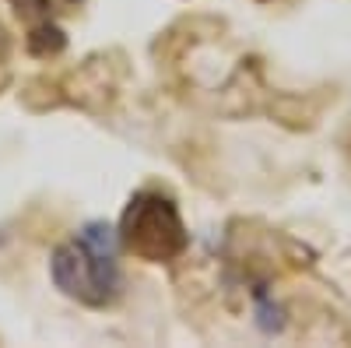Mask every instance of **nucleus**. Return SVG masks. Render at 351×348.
Wrapping results in <instances>:
<instances>
[{"label": "nucleus", "mask_w": 351, "mask_h": 348, "mask_svg": "<svg viewBox=\"0 0 351 348\" xmlns=\"http://www.w3.org/2000/svg\"><path fill=\"white\" fill-rule=\"evenodd\" d=\"M116 232L102 222H88L77 240H67L53 250L49 271L64 296L84 306H109L120 296V268H116Z\"/></svg>", "instance_id": "1"}, {"label": "nucleus", "mask_w": 351, "mask_h": 348, "mask_svg": "<svg viewBox=\"0 0 351 348\" xmlns=\"http://www.w3.org/2000/svg\"><path fill=\"white\" fill-rule=\"evenodd\" d=\"M116 236H120L123 250H130L141 260H148V264L176 260L190 243L180 211H176V205L169 197H162V194H137V197H130Z\"/></svg>", "instance_id": "2"}, {"label": "nucleus", "mask_w": 351, "mask_h": 348, "mask_svg": "<svg viewBox=\"0 0 351 348\" xmlns=\"http://www.w3.org/2000/svg\"><path fill=\"white\" fill-rule=\"evenodd\" d=\"M64 46H67V36L56 25H49V21L36 25L32 32H28V53L32 56H56Z\"/></svg>", "instance_id": "3"}, {"label": "nucleus", "mask_w": 351, "mask_h": 348, "mask_svg": "<svg viewBox=\"0 0 351 348\" xmlns=\"http://www.w3.org/2000/svg\"><path fill=\"white\" fill-rule=\"evenodd\" d=\"M14 11L25 14V18H32V14H46L49 11V0H11Z\"/></svg>", "instance_id": "4"}, {"label": "nucleus", "mask_w": 351, "mask_h": 348, "mask_svg": "<svg viewBox=\"0 0 351 348\" xmlns=\"http://www.w3.org/2000/svg\"><path fill=\"white\" fill-rule=\"evenodd\" d=\"M67 4H77V0H67Z\"/></svg>", "instance_id": "5"}]
</instances>
